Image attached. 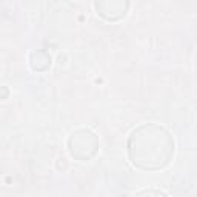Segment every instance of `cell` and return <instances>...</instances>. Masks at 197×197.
I'll return each instance as SVG.
<instances>
[{
    "label": "cell",
    "mask_w": 197,
    "mask_h": 197,
    "mask_svg": "<svg viewBox=\"0 0 197 197\" xmlns=\"http://www.w3.org/2000/svg\"><path fill=\"white\" fill-rule=\"evenodd\" d=\"M139 194H165V192L163 191H151L149 190V191H140Z\"/></svg>",
    "instance_id": "1"
}]
</instances>
